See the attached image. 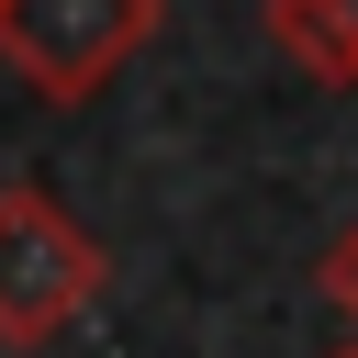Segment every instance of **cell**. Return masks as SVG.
I'll return each instance as SVG.
<instances>
[{"instance_id":"2","label":"cell","mask_w":358,"mask_h":358,"mask_svg":"<svg viewBox=\"0 0 358 358\" xmlns=\"http://www.w3.org/2000/svg\"><path fill=\"white\" fill-rule=\"evenodd\" d=\"M157 34V0H0V67L45 101H90L134 45Z\"/></svg>"},{"instance_id":"1","label":"cell","mask_w":358,"mask_h":358,"mask_svg":"<svg viewBox=\"0 0 358 358\" xmlns=\"http://www.w3.org/2000/svg\"><path fill=\"white\" fill-rule=\"evenodd\" d=\"M112 291V246L34 179L0 190V347H56Z\"/></svg>"},{"instance_id":"5","label":"cell","mask_w":358,"mask_h":358,"mask_svg":"<svg viewBox=\"0 0 358 358\" xmlns=\"http://www.w3.org/2000/svg\"><path fill=\"white\" fill-rule=\"evenodd\" d=\"M336 358H358V347H336Z\"/></svg>"},{"instance_id":"3","label":"cell","mask_w":358,"mask_h":358,"mask_svg":"<svg viewBox=\"0 0 358 358\" xmlns=\"http://www.w3.org/2000/svg\"><path fill=\"white\" fill-rule=\"evenodd\" d=\"M268 45L313 90H358V0H268Z\"/></svg>"},{"instance_id":"4","label":"cell","mask_w":358,"mask_h":358,"mask_svg":"<svg viewBox=\"0 0 358 358\" xmlns=\"http://www.w3.org/2000/svg\"><path fill=\"white\" fill-rule=\"evenodd\" d=\"M324 291H336V313H347V324H358V224H347V235H336V257H324Z\"/></svg>"}]
</instances>
